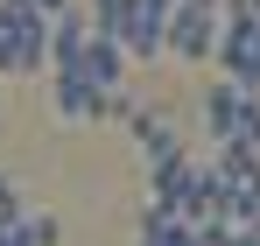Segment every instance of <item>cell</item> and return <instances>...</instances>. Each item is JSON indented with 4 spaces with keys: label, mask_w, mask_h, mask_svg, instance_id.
Masks as SVG:
<instances>
[{
    "label": "cell",
    "mask_w": 260,
    "mask_h": 246,
    "mask_svg": "<svg viewBox=\"0 0 260 246\" xmlns=\"http://www.w3.org/2000/svg\"><path fill=\"white\" fill-rule=\"evenodd\" d=\"M43 36H49V21L28 0H0V71H7V78H28V71L49 64Z\"/></svg>",
    "instance_id": "cell-2"
},
{
    "label": "cell",
    "mask_w": 260,
    "mask_h": 246,
    "mask_svg": "<svg viewBox=\"0 0 260 246\" xmlns=\"http://www.w3.org/2000/svg\"><path fill=\"white\" fill-rule=\"evenodd\" d=\"M211 56L225 64V84H239V91L260 99V14H246V21H218Z\"/></svg>",
    "instance_id": "cell-4"
},
{
    "label": "cell",
    "mask_w": 260,
    "mask_h": 246,
    "mask_svg": "<svg viewBox=\"0 0 260 246\" xmlns=\"http://www.w3.org/2000/svg\"><path fill=\"white\" fill-rule=\"evenodd\" d=\"M78 78L91 84V91H120V78H127V56H120V42H106V36H91L85 42V56H78Z\"/></svg>",
    "instance_id": "cell-6"
},
{
    "label": "cell",
    "mask_w": 260,
    "mask_h": 246,
    "mask_svg": "<svg viewBox=\"0 0 260 246\" xmlns=\"http://www.w3.org/2000/svg\"><path fill=\"white\" fill-rule=\"evenodd\" d=\"M204 127H211L218 148H239V155H260V99L253 91H239V84L218 78L204 91Z\"/></svg>",
    "instance_id": "cell-1"
},
{
    "label": "cell",
    "mask_w": 260,
    "mask_h": 246,
    "mask_svg": "<svg viewBox=\"0 0 260 246\" xmlns=\"http://www.w3.org/2000/svg\"><path fill=\"white\" fill-rule=\"evenodd\" d=\"M49 106H56V120H71V127H99L113 113V99L91 91L85 78H49Z\"/></svg>",
    "instance_id": "cell-5"
},
{
    "label": "cell",
    "mask_w": 260,
    "mask_h": 246,
    "mask_svg": "<svg viewBox=\"0 0 260 246\" xmlns=\"http://www.w3.org/2000/svg\"><path fill=\"white\" fill-rule=\"evenodd\" d=\"M218 42V7L204 0H169V21H162V49L183 56V64H204Z\"/></svg>",
    "instance_id": "cell-3"
},
{
    "label": "cell",
    "mask_w": 260,
    "mask_h": 246,
    "mask_svg": "<svg viewBox=\"0 0 260 246\" xmlns=\"http://www.w3.org/2000/svg\"><path fill=\"white\" fill-rule=\"evenodd\" d=\"M28 7H36V14H43V21H49V14H63L71 0H28Z\"/></svg>",
    "instance_id": "cell-8"
},
{
    "label": "cell",
    "mask_w": 260,
    "mask_h": 246,
    "mask_svg": "<svg viewBox=\"0 0 260 246\" xmlns=\"http://www.w3.org/2000/svg\"><path fill=\"white\" fill-rule=\"evenodd\" d=\"M127 14H134V0H91V36H106V42H120V28H127Z\"/></svg>",
    "instance_id": "cell-7"
}]
</instances>
